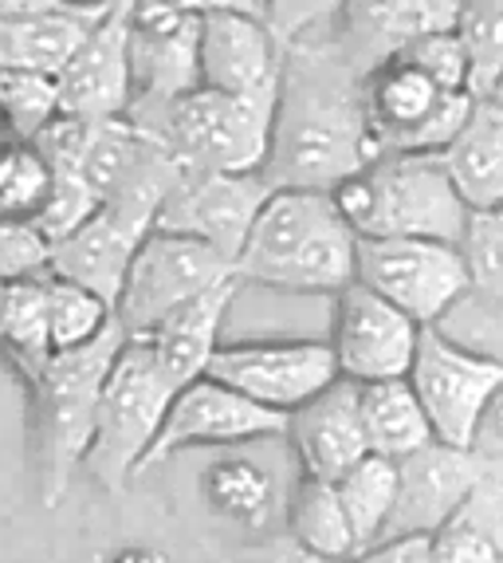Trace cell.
I'll return each mask as SVG.
<instances>
[{"mask_svg":"<svg viewBox=\"0 0 503 563\" xmlns=\"http://www.w3.org/2000/svg\"><path fill=\"white\" fill-rule=\"evenodd\" d=\"M457 36L472 67V95L484 103L503 87V0H465Z\"/></svg>","mask_w":503,"mask_h":563,"instance_id":"cell-32","label":"cell"},{"mask_svg":"<svg viewBox=\"0 0 503 563\" xmlns=\"http://www.w3.org/2000/svg\"><path fill=\"white\" fill-rule=\"evenodd\" d=\"M283 525H288L283 536H288L291 544H299L303 552L323 563H346L362 555L350 517H346L343 508V497H338V485L299 477L288 505H283Z\"/></svg>","mask_w":503,"mask_h":563,"instance_id":"cell-26","label":"cell"},{"mask_svg":"<svg viewBox=\"0 0 503 563\" xmlns=\"http://www.w3.org/2000/svg\"><path fill=\"white\" fill-rule=\"evenodd\" d=\"M480 99L468 91H445L410 59H390L366 76V119L382 154L440 158L465 134Z\"/></svg>","mask_w":503,"mask_h":563,"instance_id":"cell-8","label":"cell"},{"mask_svg":"<svg viewBox=\"0 0 503 563\" xmlns=\"http://www.w3.org/2000/svg\"><path fill=\"white\" fill-rule=\"evenodd\" d=\"M12 146V134H9V122H4V114H0V154Z\"/></svg>","mask_w":503,"mask_h":563,"instance_id":"cell-43","label":"cell"},{"mask_svg":"<svg viewBox=\"0 0 503 563\" xmlns=\"http://www.w3.org/2000/svg\"><path fill=\"white\" fill-rule=\"evenodd\" d=\"M149 233H154V225L122 213V209L103 206L79 233L52 244L47 273L56 276V280L79 284V288L94 291L99 300L111 303V308H119V296L126 288L131 264Z\"/></svg>","mask_w":503,"mask_h":563,"instance_id":"cell-22","label":"cell"},{"mask_svg":"<svg viewBox=\"0 0 503 563\" xmlns=\"http://www.w3.org/2000/svg\"><path fill=\"white\" fill-rule=\"evenodd\" d=\"M248 563H323V560H315V555H308L299 544H291L288 536H280V540H268V544L252 548Z\"/></svg>","mask_w":503,"mask_h":563,"instance_id":"cell-41","label":"cell"},{"mask_svg":"<svg viewBox=\"0 0 503 563\" xmlns=\"http://www.w3.org/2000/svg\"><path fill=\"white\" fill-rule=\"evenodd\" d=\"M111 4H0V67L59 79Z\"/></svg>","mask_w":503,"mask_h":563,"instance_id":"cell-20","label":"cell"},{"mask_svg":"<svg viewBox=\"0 0 503 563\" xmlns=\"http://www.w3.org/2000/svg\"><path fill=\"white\" fill-rule=\"evenodd\" d=\"M47 264H52V244L36 233V225L0 221V284L44 276Z\"/></svg>","mask_w":503,"mask_h":563,"instance_id":"cell-38","label":"cell"},{"mask_svg":"<svg viewBox=\"0 0 503 563\" xmlns=\"http://www.w3.org/2000/svg\"><path fill=\"white\" fill-rule=\"evenodd\" d=\"M52 186H56V169L47 166L44 154L29 142H12L0 154V221L36 225V217L52 198Z\"/></svg>","mask_w":503,"mask_h":563,"instance_id":"cell-31","label":"cell"},{"mask_svg":"<svg viewBox=\"0 0 503 563\" xmlns=\"http://www.w3.org/2000/svg\"><path fill=\"white\" fill-rule=\"evenodd\" d=\"M201 9V87L264 99L280 95L288 44L264 16V4H197Z\"/></svg>","mask_w":503,"mask_h":563,"instance_id":"cell-15","label":"cell"},{"mask_svg":"<svg viewBox=\"0 0 503 563\" xmlns=\"http://www.w3.org/2000/svg\"><path fill=\"white\" fill-rule=\"evenodd\" d=\"M236 280L335 300L358 280V233L331 194L276 189L236 261Z\"/></svg>","mask_w":503,"mask_h":563,"instance_id":"cell-2","label":"cell"},{"mask_svg":"<svg viewBox=\"0 0 503 563\" xmlns=\"http://www.w3.org/2000/svg\"><path fill=\"white\" fill-rule=\"evenodd\" d=\"M288 442L299 461V477L338 485L346 473L370 457L362 426V402L355 383H335L326 395L288 418Z\"/></svg>","mask_w":503,"mask_h":563,"instance_id":"cell-21","label":"cell"},{"mask_svg":"<svg viewBox=\"0 0 503 563\" xmlns=\"http://www.w3.org/2000/svg\"><path fill=\"white\" fill-rule=\"evenodd\" d=\"M99 209H103V201L94 198V189L83 181V174H56L52 198H47L44 213L36 217V233L47 244H59L71 233H79Z\"/></svg>","mask_w":503,"mask_h":563,"instance_id":"cell-36","label":"cell"},{"mask_svg":"<svg viewBox=\"0 0 503 563\" xmlns=\"http://www.w3.org/2000/svg\"><path fill=\"white\" fill-rule=\"evenodd\" d=\"M0 355L20 383L36 375L40 366L56 355L52 328H47V273L9 284L4 311H0Z\"/></svg>","mask_w":503,"mask_h":563,"instance_id":"cell-27","label":"cell"},{"mask_svg":"<svg viewBox=\"0 0 503 563\" xmlns=\"http://www.w3.org/2000/svg\"><path fill=\"white\" fill-rule=\"evenodd\" d=\"M271 194L268 174H181L154 229L201 241L236 264Z\"/></svg>","mask_w":503,"mask_h":563,"instance_id":"cell-14","label":"cell"},{"mask_svg":"<svg viewBox=\"0 0 503 563\" xmlns=\"http://www.w3.org/2000/svg\"><path fill=\"white\" fill-rule=\"evenodd\" d=\"M174 398H178V390L161 375L149 347L142 339H131L103 386L99 418H94V442L83 461V470L107 493L119 497L126 481L142 473L169 418Z\"/></svg>","mask_w":503,"mask_h":563,"instance_id":"cell-6","label":"cell"},{"mask_svg":"<svg viewBox=\"0 0 503 563\" xmlns=\"http://www.w3.org/2000/svg\"><path fill=\"white\" fill-rule=\"evenodd\" d=\"M0 114L9 122L12 142H29L32 146V142L64 114L59 79L0 67Z\"/></svg>","mask_w":503,"mask_h":563,"instance_id":"cell-33","label":"cell"},{"mask_svg":"<svg viewBox=\"0 0 503 563\" xmlns=\"http://www.w3.org/2000/svg\"><path fill=\"white\" fill-rule=\"evenodd\" d=\"M398 59H410V64L421 67L429 79H437L445 91L472 95V67H468V52H465V44H460L457 29L417 40V44H413L410 52H401Z\"/></svg>","mask_w":503,"mask_h":563,"instance_id":"cell-37","label":"cell"},{"mask_svg":"<svg viewBox=\"0 0 503 563\" xmlns=\"http://www.w3.org/2000/svg\"><path fill=\"white\" fill-rule=\"evenodd\" d=\"M236 288H241L236 276L216 284L213 291H205V296H197V300L186 303L181 311H174L149 339H142L149 347V355H154V363L161 366V375L174 383L178 395L186 386L201 383V378L209 375L216 351L224 347L221 328H224V316H228V308H233V300H236Z\"/></svg>","mask_w":503,"mask_h":563,"instance_id":"cell-23","label":"cell"},{"mask_svg":"<svg viewBox=\"0 0 503 563\" xmlns=\"http://www.w3.org/2000/svg\"><path fill=\"white\" fill-rule=\"evenodd\" d=\"M4 291H9V284H0V311H4Z\"/></svg>","mask_w":503,"mask_h":563,"instance_id":"cell-44","label":"cell"},{"mask_svg":"<svg viewBox=\"0 0 503 563\" xmlns=\"http://www.w3.org/2000/svg\"><path fill=\"white\" fill-rule=\"evenodd\" d=\"M410 386L429 413L437 445L480 453L484 430L503 398V358L465 347L440 328H425Z\"/></svg>","mask_w":503,"mask_h":563,"instance_id":"cell-7","label":"cell"},{"mask_svg":"<svg viewBox=\"0 0 503 563\" xmlns=\"http://www.w3.org/2000/svg\"><path fill=\"white\" fill-rule=\"evenodd\" d=\"M114 308L99 300L94 291L79 288V284L56 280L47 273V328H52V351L67 355V351L91 347L94 339H103L114 328Z\"/></svg>","mask_w":503,"mask_h":563,"instance_id":"cell-30","label":"cell"},{"mask_svg":"<svg viewBox=\"0 0 503 563\" xmlns=\"http://www.w3.org/2000/svg\"><path fill=\"white\" fill-rule=\"evenodd\" d=\"M201 493H205V505L213 508L216 517L252 528V532L268 528V520H276V512H280L276 481L256 461L244 457L213 461L205 477H201Z\"/></svg>","mask_w":503,"mask_h":563,"instance_id":"cell-28","label":"cell"},{"mask_svg":"<svg viewBox=\"0 0 503 563\" xmlns=\"http://www.w3.org/2000/svg\"><path fill=\"white\" fill-rule=\"evenodd\" d=\"M264 438H288V418L248 402L244 395L213 383V378H201V383L186 386V390L174 398L169 418H166V426H161L158 442L149 450L142 473H149L154 465H161V461H169V457H178L181 450L264 442Z\"/></svg>","mask_w":503,"mask_h":563,"instance_id":"cell-16","label":"cell"},{"mask_svg":"<svg viewBox=\"0 0 503 563\" xmlns=\"http://www.w3.org/2000/svg\"><path fill=\"white\" fill-rule=\"evenodd\" d=\"M465 0H350L338 9V44L350 64L373 76L417 40L452 32Z\"/></svg>","mask_w":503,"mask_h":563,"instance_id":"cell-19","label":"cell"},{"mask_svg":"<svg viewBox=\"0 0 503 563\" xmlns=\"http://www.w3.org/2000/svg\"><path fill=\"white\" fill-rule=\"evenodd\" d=\"M343 9V4H338ZM378 158L366 119V76L338 44V12L288 44L268 181L335 194Z\"/></svg>","mask_w":503,"mask_h":563,"instance_id":"cell-1","label":"cell"},{"mask_svg":"<svg viewBox=\"0 0 503 563\" xmlns=\"http://www.w3.org/2000/svg\"><path fill=\"white\" fill-rule=\"evenodd\" d=\"M59 99L67 119L91 122V126L131 119V0L107 9L99 29L87 36L79 56L59 76Z\"/></svg>","mask_w":503,"mask_h":563,"instance_id":"cell-18","label":"cell"},{"mask_svg":"<svg viewBox=\"0 0 503 563\" xmlns=\"http://www.w3.org/2000/svg\"><path fill=\"white\" fill-rule=\"evenodd\" d=\"M398 473V508H393L382 544L385 540H410V536H437L480 493V485L492 477L495 465L484 453L429 445V450L413 453L410 461H401Z\"/></svg>","mask_w":503,"mask_h":563,"instance_id":"cell-17","label":"cell"},{"mask_svg":"<svg viewBox=\"0 0 503 563\" xmlns=\"http://www.w3.org/2000/svg\"><path fill=\"white\" fill-rule=\"evenodd\" d=\"M460 253H465L476 296H484L488 303L503 308V209L468 217Z\"/></svg>","mask_w":503,"mask_h":563,"instance_id":"cell-34","label":"cell"},{"mask_svg":"<svg viewBox=\"0 0 503 563\" xmlns=\"http://www.w3.org/2000/svg\"><path fill=\"white\" fill-rule=\"evenodd\" d=\"M233 276L236 264L224 261L216 249L154 229L134 256L114 320L126 331V339H149L174 311H181L197 296H205Z\"/></svg>","mask_w":503,"mask_h":563,"instance_id":"cell-9","label":"cell"},{"mask_svg":"<svg viewBox=\"0 0 503 563\" xmlns=\"http://www.w3.org/2000/svg\"><path fill=\"white\" fill-rule=\"evenodd\" d=\"M248 402L291 418L335 383H343L335 351L326 339H248L224 343L209 375Z\"/></svg>","mask_w":503,"mask_h":563,"instance_id":"cell-10","label":"cell"},{"mask_svg":"<svg viewBox=\"0 0 503 563\" xmlns=\"http://www.w3.org/2000/svg\"><path fill=\"white\" fill-rule=\"evenodd\" d=\"M131 114H154L201 91V9L131 0Z\"/></svg>","mask_w":503,"mask_h":563,"instance_id":"cell-12","label":"cell"},{"mask_svg":"<svg viewBox=\"0 0 503 563\" xmlns=\"http://www.w3.org/2000/svg\"><path fill=\"white\" fill-rule=\"evenodd\" d=\"M126 343V331L114 323L91 347L52 355L20 383L29 395V450L36 457L40 497L47 508L67 497L75 470H83L94 442L99 398Z\"/></svg>","mask_w":503,"mask_h":563,"instance_id":"cell-3","label":"cell"},{"mask_svg":"<svg viewBox=\"0 0 503 563\" xmlns=\"http://www.w3.org/2000/svg\"><path fill=\"white\" fill-rule=\"evenodd\" d=\"M276 107L280 95L244 99L201 87L166 111L131 119L158 134L186 174H264L276 139Z\"/></svg>","mask_w":503,"mask_h":563,"instance_id":"cell-5","label":"cell"},{"mask_svg":"<svg viewBox=\"0 0 503 563\" xmlns=\"http://www.w3.org/2000/svg\"><path fill=\"white\" fill-rule=\"evenodd\" d=\"M484 520H488V536H492L495 560L503 563V481H500V473H492V477L484 481Z\"/></svg>","mask_w":503,"mask_h":563,"instance_id":"cell-40","label":"cell"},{"mask_svg":"<svg viewBox=\"0 0 503 563\" xmlns=\"http://www.w3.org/2000/svg\"><path fill=\"white\" fill-rule=\"evenodd\" d=\"M358 284L378 291L421 328H440L472 291L460 244L448 241H358Z\"/></svg>","mask_w":503,"mask_h":563,"instance_id":"cell-11","label":"cell"},{"mask_svg":"<svg viewBox=\"0 0 503 563\" xmlns=\"http://www.w3.org/2000/svg\"><path fill=\"white\" fill-rule=\"evenodd\" d=\"M495 103H503V87H500V91H495Z\"/></svg>","mask_w":503,"mask_h":563,"instance_id":"cell-45","label":"cell"},{"mask_svg":"<svg viewBox=\"0 0 503 563\" xmlns=\"http://www.w3.org/2000/svg\"><path fill=\"white\" fill-rule=\"evenodd\" d=\"M346 563H429V536H410V540H385L370 552L355 555Z\"/></svg>","mask_w":503,"mask_h":563,"instance_id":"cell-39","label":"cell"},{"mask_svg":"<svg viewBox=\"0 0 503 563\" xmlns=\"http://www.w3.org/2000/svg\"><path fill=\"white\" fill-rule=\"evenodd\" d=\"M440 162L468 213L503 209V103L484 99L476 107L465 134L440 154Z\"/></svg>","mask_w":503,"mask_h":563,"instance_id":"cell-24","label":"cell"},{"mask_svg":"<svg viewBox=\"0 0 503 563\" xmlns=\"http://www.w3.org/2000/svg\"><path fill=\"white\" fill-rule=\"evenodd\" d=\"M421 328L401 308L382 300L378 291L350 284L343 296H335V316H331V351H335L338 375L355 386L398 383L410 378L417 363Z\"/></svg>","mask_w":503,"mask_h":563,"instance_id":"cell-13","label":"cell"},{"mask_svg":"<svg viewBox=\"0 0 503 563\" xmlns=\"http://www.w3.org/2000/svg\"><path fill=\"white\" fill-rule=\"evenodd\" d=\"M111 563H169L158 548H122L111 555Z\"/></svg>","mask_w":503,"mask_h":563,"instance_id":"cell-42","label":"cell"},{"mask_svg":"<svg viewBox=\"0 0 503 563\" xmlns=\"http://www.w3.org/2000/svg\"><path fill=\"white\" fill-rule=\"evenodd\" d=\"M358 402H362V426H366V442H370L373 457L398 461L401 465V461H410L413 453L437 445L429 413L421 406L410 378L358 386Z\"/></svg>","mask_w":503,"mask_h":563,"instance_id":"cell-25","label":"cell"},{"mask_svg":"<svg viewBox=\"0 0 503 563\" xmlns=\"http://www.w3.org/2000/svg\"><path fill=\"white\" fill-rule=\"evenodd\" d=\"M429 563H500L484 520V485L437 536H429Z\"/></svg>","mask_w":503,"mask_h":563,"instance_id":"cell-35","label":"cell"},{"mask_svg":"<svg viewBox=\"0 0 503 563\" xmlns=\"http://www.w3.org/2000/svg\"><path fill=\"white\" fill-rule=\"evenodd\" d=\"M398 461L373 457V453L338 481V497H343L346 517H350V528H355L358 552H370V548L382 544L393 508H398Z\"/></svg>","mask_w":503,"mask_h":563,"instance_id":"cell-29","label":"cell"},{"mask_svg":"<svg viewBox=\"0 0 503 563\" xmlns=\"http://www.w3.org/2000/svg\"><path fill=\"white\" fill-rule=\"evenodd\" d=\"M358 241H448L460 244L468 206L440 158L382 154L362 174L346 178L331 194Z\"/></svg>","mask_w":503,"mask_h":563,"instance_id":"cell-4","label":"cell"}]
</instances>
